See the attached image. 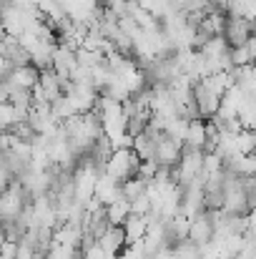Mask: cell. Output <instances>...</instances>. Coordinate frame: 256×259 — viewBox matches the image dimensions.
<instances>
[{
  "label": "cell",
  "instance_id": "obj_10",
  "mask_svg": "<svg viewBox=\"0 0 256 259\" xmlns=\"http://www.w3.org/2000/svg\"><path fill=\"white\" fill-rule=\"evenodd\" d=\"M103 209H106V219H108L111 227H121V224L128 219V214H131V204L123 201V199H116V201H111V204L103 206Z\"/></svg>",
  "mask_w": 256,
  "mask_h": 259
},
{
  "label": "cell",
  "instance_id": "obj_13",
  "mask_svg": "<svg viewBox=\"0 0 256 259\" xmlns=\"http://www.w3.org/2000/svg\"><path fill=\"white\" fill-rule=\"evenodd\" d=\"M15 123H18V118H15V108H13L8 101H3V103H0V134L10 131Z\"/></svg>",
  "mask_w": 256,
  "mask_h": 259
},
{
  "label": "cell",
  "instance_id": "obj_3",
  "mask_svg": "<svg viewBox=\"0 0 256 259\" xmlns=\"http://www.w3.org/2000/svg\"><path fill=\"white\" fill-rule=\"evenodd\" d=\"M221 38L226 40L229 48H239V46H246L251 38H254V23L249 20H241V18H226V25L221 30Z\"/></svg>",
  "mask_w": 256,
  "mask_h": 259
},
{
  "label": "cell",
  "instance_id": "obj_12",
  "mask_svg": "<svg viewBox=\"0 0 256 259\" xmlns=\"http://www.w3.org/2000/svg\"><path fill=\"white\" fill-rule=\"evenodd\" d=\"M43 259H81V252L73 249V247H66V244H56V242H50L48 249H45V254H43Z\"/></svg>",
  "mask_w": 256,
  "mask_h": 259
},
{
  "label": "cell",
  "instance_id": "obj_11",
  "mask_svg": "<svg viewBox=\"0 0 256 259\" xmlns=\"http://www.w3.org/2000/svg\"><path fill=\"white\" fill-rule=\"evenodd\" d=\"M118 189H121V199L131 204V201H136L138 196H143V194H146V189H148V184H146L143 179H138V176H133V179H128V181H123V184H121Z\"/></svg>",
  "mask_w": 256,
  "mask_h": 259
},
{
  "label": "cell",
  "instance_id": "obj_6",
  "mask_svg": "<svg viewBox=\"0 0 256 259\" xmlns=\"http://www.w3.org/2000/svg\"><path fill=\"white\" fill-rule=\"evenodd\" d=\"M183 149H193V151H206V144H209V136H206V121L196 118V121H188L186 126V134H183Z\"/></svg>",
  "mask_w": 256,
  "mask_h": 259
},
{
  "label": "cell",
  "instance_id": "obj_2",
  "mask_svg": "<svg viewBox=\"0 0 256 259\" xmlns=\"http://www.w3.org/2000/svg\"><path fill=\"white\" fill-rule=\"evenodd\" d=\"M181 151H183V144L181 141L169 139L166 134H161L159 141H156V146H153V159L151 161L159 169H173L178 164V159H181Z\"/></svg>",
  "mask_w": 256,
  "mask_h": 259
},
{
  "label": "cell",
  "instance_id": "obj_9",
  "mask_svg": "<svg viewBox=\"0 0 256 259\" xmlns=\"http://www.w3.org/2000/svg\"><path fill=\"white\" fill-rule=\"evenodd\" d=\"M254 38L246 43V46H239V48H229V63L231 68H244V66H251L254 63Z\"/></svg>",
  "mask_w": 256,
  "mask_h": 259
},
{
  "label": "cell",
  "instance_id": "obj_8",
  "mask_svg": "<svg viewBox=\"0 0 256 259\" xmlns=\"http://www.w3.org/2000/svg\"><path fill=\"white\" fill-rule=\"evenodd\" d=\"M121 229H123V237H126V247L141 244L143 237H146V229H148V219H146V217L128 214V219L121 224Z\"/></svg>",
  "mask_w": 256,
  "mask_h": 259
},
{
  "label": "cell",
  "instance_id": "obj_5",
  "mask_svg": "<svg viewBox=\"0 0 256 259\" xmlns=\"http://www.w3.org/2000/svg\"><path fill=\"white\" fill-rule=\"evenodd\" d=\"M95 247L106 254V257L116 259L123 249H126V237H123V229L121 227H108L98 239H95Z\"/></svg>",
  "mask_w": 256,
  "mask_h": 259
},
{
  "label": "cell",
  "instance_id": "obj_4",
  "mask_svg": "<svg viewBox=\"0 0 256 259\" xmlns=\"http://www.w3.org/2000/svg\"><path fill=\"white\" fill-rule=\"evenodd\" d=\"M188 242H193L196 247H203L214 239V227H211V217L209 211H201L198 217L188 219Z\"/></svg>",
  "mask_w": 256,
  "mask_h": 259
},
{
  "label": "cell",
  "instance_id": "obj_1",
  "mask_svg": "<svg viewBox=\"0 0 256 259\" xmlns=\"http://www.w3.org/2000/svg\"><path fill=\"white\" fill-rule=\"evenodd\" d=\"M138 164H141V159L133 154V149H113V154L108 156V161H106L100 174L111 176L116 184H123V181L136 176Z\"/></svg>",
  "mask_w": 256,
  "mask_h": 259
},
{
  "label": "cell",
  "instance_id": "obj_7",
  "mask_svg": "<svg viewBox=\"0 0 256 259\" xmlns=\"http://www.w3.org/2000/svg\"><path fill=\"white\" fill-rule=\"evenodd\" d=\"M121 184H116L111 176H106V174H98V179H95V186H93V199L100 204V206H108L111 201H116V199H121V189H118Z\"/></svg>",
  "mask_w": 256,
  "mask_h": 259
}]
</instances>
